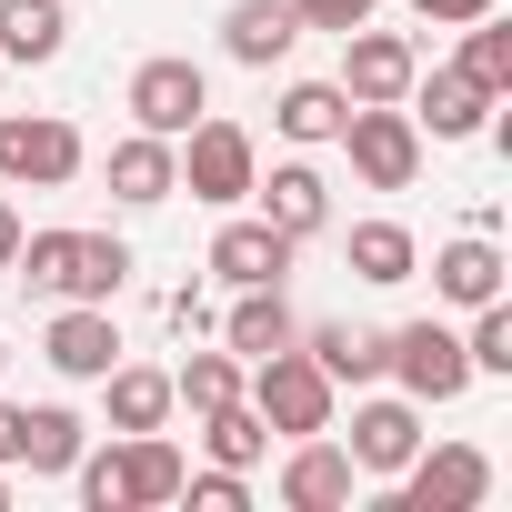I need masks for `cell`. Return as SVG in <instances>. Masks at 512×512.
<instances>
[{
  "mask_svg": "<svg viewBox=\"0 0 512 512\" xmlns=\"http://www.w3.org/2000/svg\"><path fill=\"white\" fill-rule=\"evenodd\" d=\"M402 111H412V131H432V141H472L482 121H492V91L462 71V61H442L432 81L412 71V91H402Z\"/></svg>",
  "mask_w": 512,
  "mask_h": 512,
  "instance_id": "8fae6325",
  "label": "cell"
},
{
  "mask_svg": "<svg viewBox=\"0 0 512 512\" xmlns=\"http://www.w3.org/2000/svg\"><path fill=\"white\" fill-rule=\"evenodd\" d=\"M0 502H11V462H0Z\"/></svg>",
  "mask_w": 512,
  "mask_h": 512,
  "instance_id": "d590c367",
  "label": "cell"
},
{
  "mask_svg": "<svg viewBox=\"0 0 512 512\" xmlns=\"http://www.w3.org/2000/svg\"><path fill=\"white\" fill-rule=\"evenodd\" d=\"M241 402L262 412L282 442H302V432H332V412H342V382H332V372H322L302 342H282V352H262V362L241 372Z\"/></svg>",
  "mask_w": 512,
  "mask_h": 512,
  "instance_id": "7a4b0ae2",
  "label": "cell"
},
{
  "mask_svg": "<svg viewBox=\"0 0 512 512\" xmlns=\"http://www.w3.org/2000/svg\"><path fill=\"white\" fill-rule=\"evenodd\" d=\"M502 272H512V262H502V241H492V231H462V241H442V251H432V292H442L452 312L492 302V292H502Z\"/></svg>",
  "mask_w": 512,
  "mask_h": 512,
  "instance_id": "e0dca14e",
  "label": "cell"
},
{
  "mask_svg": "<svg viewBox=\"0 0 512 512\" xmlns=\"http://www.w3.org/2000/svg\"><path fill=\"white\" fill-rule=\"evenodd\" d=\"M11 272L31 302H111L131 282V241L121 231H21Z\"/></svg>",
  "mask_w": 512,
  "mask_h": 512,
  "instance_id": "6da1fadb",
  "label": "cell"
},
{
  "mask_svg": "<svg viewBox=\"0 0 512 512\" xmlns=\"http://www.w3.org/2000/svg\"><path fill=\"white\" fill-rule=\"evenodd\" d=\"M61 41H71L61 0H0V61L41 71V61H61Z\"/></svg>",
  "mask_w": 512,
  "mask_h": 512,
  "instance_id": "603a6c76",
  "label": "cell"
},
{
  "mask_svg": "<svg viewBox=\"0 0 512 512\" xmlns=\"http://www.w3.org/2000/svg\"><path fill=\"white\" fill-rule=\"evenodd\" d=\"M101 392H111V432H161L171 422V372H151V362H111Z\"/></svg>",
  "mask_w": 512,
  "mask_h": 512,
  "instance_id": "cb8c5ba5",
  "label": "cell"
},
{
  "mask_svg": "<svg viewBox=\"0 0 512 512\" xmlns=\"http://www.w3.org/2000/svg\"><path fill=\"white\" fill-rule=\"evenodd\" d=\"M342 111H352V101H342V81H292V91L272 101L282 141H332V131H342Z\"/></svg>",
  "mask_w": 512,
  "mask_h": 512,
  "instance_id": "4316f807",
  "label": "cell"
},
{
  "mask_svg": "<svg viewBox=\"0 0 512 512\" xmlns=\"http://www.w3.org/2000/svg\"><path fill=\"white\" fill-rule=\"evenodd\" d=\"M302 352H312L332 382H352V392L382 382V332H372V322H322V332H302Z\"/></svg>",
  "mask_w": 512,
  "mask_h": 512,
  "instance_id": "d4e9b609",
  "label": "cell"
},
{
  "mask_svg": "<svg viewBox=\"0 0 512 512\" xmlns=\"http://www.w3.org/2000/svg\"><path fill=\"white\" fill-rule=\"evenodd\" d=\"M402 11H412V21H442V31H462V21H482V11H492V0H402Z\"/></svg>",
  "mask_w": 512,
  "mask_h": 512,
  "instance_id": "836d02e7",
  "label": "cell"
},
{
  "mask_svg": "<svg viewBox=\"0 0 512 512\" xmlns=\"http://www.w3.org/2000/svg\"><path fill=\"white\" fill-rule=\"evenodd\" d=\"M292 11H302V31H362L382 0H292Z\"/></svg>",
  "mask_w": 512,
  "mask_h": 512,
  "instance_id": "d6a6232c",
  "label": "cell"
},
{
  "mask_svg": "<svg viewBox=\"0 0 512 512\" xmlns=\"http://www.w3.org/2000/svg\"><path fill=\"white\" fill-rule=\"evenodd\" d=\"M181 442L171 432H121V492H131V512H151V502H181Z\"/></svg>",
  "mask_w": 512,
  "mask_h": 512,
  "instance_id": "7402d4cb",
  "label": "cell"
},
{
  "mask_svg": "<svg viewBox=\"0 0 512 512\" xmlns=\"http://www.w3.org/2000/svg\"><path fill=\"white\" fill-rule=\"evenodd\" d=\"M292 41H302V11H292V0H231V11H221V51H231L241 71L292 61Z\"/></svg>",
  "mask_w": 512,
  "mask_h": 512,
  "instance_id": "9a60e30c",
  "label": "cell"
},
{
  "mask_svg": "<svg viewBox=\"0 0 512 512\" xmlns=\"http://www.w3.org/2000/svg\"><path fill=\"white\" fill-rule=\"evenodd\" d=\"M181 502H191V512H241V502H251V472H221V462H211L201 482L181 472Z\"/></svg>",
  "mask_w": 512,
  "mask_h": 512,
  "instance_id": "1f68e13d",
  "label": "cell"
},
{
  "mask_svg": "<svg viewBox=\"0 0 512 512\" xmlns=\"http://www.w3.org/2000/svg\"><path fill=\"white\" fill-rule=\"evenodd\" d=\"M121 111H131V131H161V141H181V131L211 111V71H201V61H181V51H161V61H141V71H131Z\"/></svg>",
  "mask_w": 512,
  "mask_h": 512,
  "instance_id": "52a82bcc",
  "label": "cell"
},
{
  "mask_svg": "<svg viewBox=\"0 0 512 512\" xmlns=\"http://www.w3.org/2000/svg\"><path fill=\"white\" fill-rule=\"evenodd\" d=\"M412 71H422V51L402 41V31H342V101H402L412 91Z\"/></svg>",
  "mask_w": 512,
  "mask_h": 512,
  "instance_id": "7c38bea8",
  "label": "cell"
},
{
  "mask_svg": "<svg viewBox=\"0 0 512 512\" xmlns=\"http://www.w3.org/2000/svg\"><path fill=\"white\" fill-rule=\"evenodd\" d=\"M292 251H302V241H282L262 211H251V221H221V231H211V282H231V292L282 282V272H292Z\"/></svg>",
  "mask_w": 512,
  "mask_h": 512,
  "instance_id": "4fadbf2b",
  "label": "cell"
},
{
  "mask_svg": "<svg viewBox=\"0 0 512 512\" xmlns=\"http://www.w3.org/2000/svg\"><path fill=\"white\" fill-rule=\"evenodd\" d=\"M332 141L352 151V171H362L372 191H412V171H422V131H412L402 101H352Z\"/></svg>",
  "mask_w": 512,
  "mask_h": 512,
  "instance_id": "5b68a950",
  "label": "cell"
},
{
  "mask_svg": "<svg viewBox=\"0 0 512 512\" xmlns=\"http://www.w3.org/2000/svg\"><path fill=\"white\" fill-rule=\"evenodd\" d=\"M171 151H181V191L211 201V211H241L251 181H262V151H251V131H241V121H211V111H201Z\"/></svg>",
  "mask_w": 512,
  "mask_h": 512,
  "instance_id": "3957f363",
  "label": "cell"
},
{
  "mask_svg": "<svg viewBox=\"0 0 512 512\" xmlns=\"http://www.w3.org/2000/svg\"><path fill=\"white\" fill-rule=\"evenodd\" d=\"M392 482H402V512H472V502L492 492V462H482L472 442H442V452L422 442Z\"/></svg>",
  "mask_w": 512,
  "mask_h": 512,
  "instance_id": "ba28073f",
  "label": "cell"
},
{
  "mask_svg": "<svg viewBox=\"0 0 512 512\" xmlns=\"http://www.w3.org/2000/svg\"><path fill=\"white\" fill-rule=\"evenodd\" d=\"M0 181H11V191L81 181V131L61 111H0Z\"/></svg>",
  "mask_w": 512,
  "mask_h": 512,
  "instance_id": "8992f818",
  "label": "cell"
},
{
  "mask_svg": "<svg viewBox=\"0 0 512 512\" xmlns=\"http://www.w3.org/2000/svg\"><path fill=\"white\" fill-rule=\"evenodd\" d=\"M352 482H362V472H352V452H342L332 432H302L292 462H282V502H292V512H342Z\"/></svg>",
  "mask_w": 512,
  "mask_h": 512,
  "instance_id": "5bb4252c",
  "label": "cell"
},
{
  "mask_svg": "<svg viewBox=\"0 0 512 512\" xmlns=\"http://www.w3.org/2000/svg\"><path fill=\"white\" fill-rule=\"evenodd\" d=\"M171 191H181V151H171L161 131H131V141H111V201L151 211V201H171Z\"/></svg>",
  "mask_w": 512,
  "mask_h": 512,
  "instance_id": "ac0fdd59",
  "label": "cell"
},
{
  "mask_svg": "<svg viewBox=\"0 0 512 512\" xmlns=\"http://www.w3.org/2000/svg\"><path fill=\"white\" fill-rule=\"evenodd\" d=\"M352 472H372V482H392L412 452H422V402L412 392H372V402H352Z\"/></svg>",
  "mask_w": 512,
  "mask_h": 512,
  "instance_id": "9c48e42d",
  "label": "cell"
},
{
  "mask_svg": "<svg viewBox=\"0 0 512 512\" xmlns=\"http://www.w3.org/2000/svg\"><path fill=\"white\" fill-rule=\"evenodd\" d=\"M342 262H352L372 292H402V282L422 272V241H412L402 221H352V231H342Z\"/></svg>",
  "mask_w": 512,
  "mask_h": 512,
  "instance_id": "d6986e66",
  "label": "cell"
},
{
  "mask_svg": "<svg viewBox=\"0 0 512 512\" xmlns=\"http://www.w3.org/2000/svg\"><path fill=\"white\" fill-rule=\"evenodd\" d=\"M201 452H211L221 472H251V462L272 452V422L251 412V402H221V412H201Z\"/></svg>",
  "mask_w": 512,
  "mask_h": 512,
  "instance_id": "484cf974",
  "label": "cell"
},
{
  "mask_svg": "<svg viewBox=\"0 0 512 512\" xmlns=\"http://www.w3.org/2000/svg\"><path fill=\"white\" fill-rule=\"evenodd\" d=\"M382 372H392L422 412L472 392V352H462V332H452V322H402V332H382Z\"/></svg>",
  "mask_w": 512,
  "mask_h": 512,
  "instance_id": "277c9868",
  "label": "cell"
},
{
  "mask_svg": "<svg viewBox=\"0 0 512 512\" xmlns=\"http://www.w3.org/2000/svg\"><path fill=\"white\" fill-rule=\"evenodd\" d=\"M11 251H21V211L0 201V272H11Z\"/></svg>",
  "mask_w": 512,
  "mask_h": 512,
  "instance_id": "e575fe53",
  "label": "cell"
},
{
  "mask_svg": "<svg viewBox=\"0 0 512 512\" xmlns=\"http://www.w3.org/2000/svg\"><path fill=\"white\" fill-rule=\"evenodd\" d=\"M251 201H262V221H272L282 241H312V231L332 221V181H322L312 161H272V181H251Z\"/></svg>",
  "mask_w": 512,
  "mask_h": 512,
  "instance_id": "2e32d148",
  "label": "cell"
},
{
  "mask_svg": "<svg viewBox=\"0 0 512 512\" xmlns=\"http://www.w3.org/2000/svg\"><path fill=\"white\" fill-rule=\"evenodd\" d=\"M462 352H472V372H512V302H502V292H492V302H472Z\"/></svg>",
  "mask_w": 512,
  "mask_h": 512,
  "instance_id": "f546056e",
  "label": "cell"
},
{
  "mask_svg": "<svg viewBox=\"0 0 512 512\" xmlns=\"http://www.w3.org/2000/svg\"><path fill=\"white\" fill-rule=\"evenodd\" d=\"M462 71H472V81H482L492 101L512 91V31H502L492 11H482V21H462Z\"/></svg>",
  "mask_w": 512,
  "mask_h": 512,
  "instance_id": "f1b7e54d",
  "label": "cell"
},
{
  "mask_svg": "<svg viewBox=\"0 0 512 512\" xmlns=\"http://www.w3.org/2000/svg\"><path fill=\"white\" fill-rule=\"evenodd\" d=\"M221 342H231L241 362H262V352H282V342H302V322H292V302H282V282H251V292H231V322H221Z\"/></svg>",
  "mask_w": 512,
  "mask_h": 512,
  "instance_id": "ffe728a7",
  "label": "cell"
},
{
  "mask_svg": "<svg viewBox=\"0 0 512 512\" xmlns=\"http://www.w3.org/2000/svg\"><path fill=\"white\" fill-rule=\"evenodd\" d=\"M41 362H51L61 382H101V372L121 362V322H111V302H61L51 332H41Z\"/></svg>",
  "mask_w": 512,
  "mask_h": 512,
  "instance_id": "30bf717a",
  "label": "cell"
},
{
  "mask_svg": "<svg viewBox=\"0 0 512 512\" xmlns=\"http://www.w3.org/2000/svg\"><path fill=\"white\" fill-rule=\"evenodd\" d=\"M241 372H251L241 352H191V362L171 372V402H191V422H201V412H221V402H241Z\"/></svg>",
  "mask_w": 512,
  "mask_h": 512,
  "instance_id": "83f0119b",
  "label": "cell"
},
{
  "mask_svg": "<svg viewBox=\"0 0 512 512\" xmlns=\"http://www.w3.org/2000/svg\"><path fill=\"white\" fill-rule=\"evenodd\" d=\"M0 362H11V342H0Z\"/></svg>",
  "mask_w": 512,
  "mask_h": 512,
  "instance_id": "8d00e7d4",
  "label": "cell"
},
{
  "mask_svg": "<svg viewBox=\"0 0 512 512\" xmlns=\"http://www.w3.org/2000/svg\"><path fill=\"white\" fill-rule=\"evenodd\" d=\"M81 442H91V422L71 402H21V462L11 472H71Z\"/></svg>",
  "mask_w": 512,
  "mask_h": 512,
  "instance_id": "44dd1931",
  "label": "cell"
},
{
  "mask_svg": "<svg viewBox=\"0 0 512 512\" xmlns=\"http://www.w3.org/2000/svg\"><path fill=\"white\" fill-rule=\"evenodd\" d=\"M71 482H81V502H91V512H131V492H121V442H111V452H91V442H81Z\"/></svg>",
  "mask_w": 512,
  "mask_h": 512,
  "instance_id": "4dcf8cb0",
  "label": "cell"
}]
</instances>
